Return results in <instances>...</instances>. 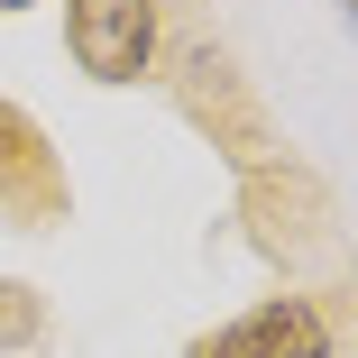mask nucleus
Instances as JSON below:
<instances>
[{"instance_id":"obj_1","label":"nucleus","mask_w":358,"mask_h":358,"mask_svg":"<svg viewBox=\"0 0 358 358\" xmlns=\"http://www.w3.org/2000/svg\"><path fill=\"white\" fill-rule=\"evenodd\" d=\"M64 46L92 83H138L157 55V0H64Z\"/></svg>"},{"instance_id":"obj_2","label":"nucleus","mask_w":358,"mask_h":358,"mask_svg":"<svg viewBox=\"0 0 358 358\" xmlns=\"http://www.w3.org/2000/svg\"><path fill=\"white\" fill-rule=\"evenodd\" d=\"M331 349V331H322V313L303 303V294H275V303H257V313H239L230 331H211L193 358H322Z\"/></svg>"},{"instance_id":"obj_3","label":"nucleus","mask_w":358,"mask_h":358,"mask_svg":"<svg viewBox=\"0 0 358 358\" xmlns=\"http://www.w3.org/2000/svg\"><path fill=\"white\" fill-rule=\"evenodd\" d=\"M28 322H37V313H28V303H19V285H0V340H19V331H28Z\"/></svg>"},{"instance_id":"obj_4","label":"nucleus","mask_w":358,"mask_h":358,"mask_svg":"<svg viewBox=\"0 0 358 358\" xmlns=\"http://www.w3.org/2000/svg\"><path fill=\"white\" fill-rule=\"evenodd\" d=\"M0 10H28V0H0Z\"/></svg>"}]
</instances>
